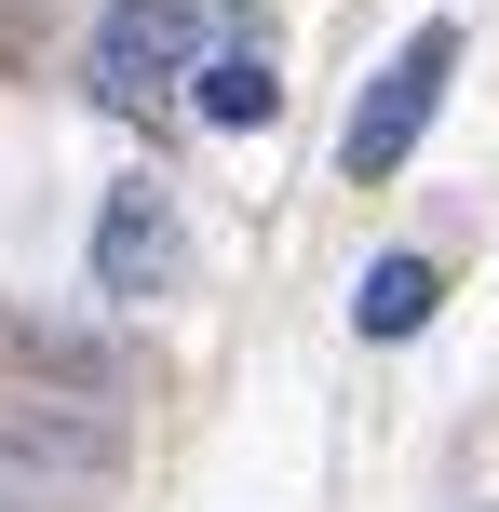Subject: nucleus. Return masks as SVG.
I'll use <instances>...</instances> for the list:
<instances>
[{"label": "nucleus", "mask_w": 499, "mask_h": 512, "mask_svg": "<svg viewBox=\"0 0 499 512\" xmlns=\"http://www.w3.org/2000/svg\"><path fill=\"white\" fill-rule=\"evenodd\" d=\"M203 54H216V0H108V14H95V68H81V81H95L108 108H149L162 81H189Z\"/></svg>", "instance_id": "obj_1"}, {"label": "nucleus", "mask_w": 499, "mask_h": 512, "mask_svg": "<svg viewBox=\"0 0 499 512\" xmlns=\"http://www.w3.org/2000/svg\"><path fill=\"white\" fill-rule=\"evenodd\" d=\"M446 81H459V27H419V41L392 54V68L365 81V108H351V135H338V162H351V189H378L405 149L432 135V108H446Z\"/></svg>", "instance_id": "obj_2"}, {"label": "nucleus", "mask_w": 499, "mask_h": 512, "mask_svg": "<svg viewBox=\"0 0 499 512\" xmlns=\"http://www.w3.org/2000/svg\"><path fill=\"white\" fill-rule=\"evenodd\" d=\"M162 283H176V203H162L149 176L135 189H108V216H95V297H162Z\"/></svg>", "instance_id": "obj_3"}, {"label": "nucleus", "mask_w": 499, "mask_h": 512, "mask_svg": "<svg viewBox=\"0 0 499 512\" xmlns=\"http://www.w3.org/2000/svg\"><path fill=\"white\" fill-rule=\"evenodd\" d=\"M108 432L95 418H0V486H95Z\"/></svg>", "instance_id": "obj_4"}, {"label": "nucleus", "mask_w": 499, "mask_h": 512, "mask_svg": "<svg viewBox=\"0 0 499 512\" xmlns=\"http://www.w3.org/2000/svg\"><path fill=\"white\" fill-rule=\"evenodd\" d=\"M189 108L243 135V122H270V108H284V81H270V54H243V41H230V54H203V68H189Z\"/></svg>", "instance_id": "obj_5"}, {"label": "nucleus", "mask_w": 499, "mask_h": 512, "mask_svg": "<svg viewBox=\"0 0 499 512\" xmlns=\"http://www.w3.org/2000/svg\"><path fill=\"white\" fill-rule=\"evenodd\" d=\"M432 297H446V283H432V256H378L365 297H351V324H365V337H419V324H432Z\"/></svg>", "instance_id": "obj_6"}]
</instances>
